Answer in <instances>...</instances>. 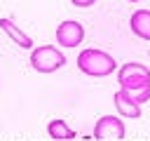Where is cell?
<instances>
[{
    "label": "cell",
    "instance_id": "6da1fadb",
    "mask_svg": "<svg viewBox=\"0 0 150 141\" xmlns=\"http://www.w3.org/2000/svg\"><path fill=\"white\" fill-rule=\"evenodd\" d=\"M77 68H80L84 75H89V78H105V75H110V73L117 68V61H115V56H110L108 52L89 47V49H82V52H80V56H77Z\"/></svg>",
    "mask_w": 150,
    "mask_h": 141
},
{
    "label": "cell",
    "instance_id": "7a4b0ae2",
    "mask_svg": "<svg viewBox=\"0 0 150 141\" xmlns=\"http://www.w3.org/2000/svg\"><path fill=\"white\" fill-rule=\"evenodd\" d=\"M28 63L38 73H54V70L66 66V54L61 49H56L54 45H40V47L30 49Z\"/></svg>",
    "mask_w": 150,
    "mask_h": 141
},
{
    "label": "cell",
    "instance_id": "3957f363",
    "mask_svg": "<svg viewBox=\"0 0 150 141\" xmlns=\"http://www.w3.org/2000/svg\"><path fill=\"white\" fill-rule=\"evenodd\" d=\"M117 82H120V89H127V92H134V89H141L145 85H150V68L143 66V63H124L117 68Z\"/></svg>",
    "mask_w": 150,
    "mask_h": 141
},
{
    "label": "cell",
    "instance_id": "277c9868",
    "mask_svg": "<svg viewBox=\"0 0 150 141\" xmlns=\"http://www.w3.org/2000/svg\"><path fill=\"white\" fill-rule=\"evenodd\" d=\"M91 136L98 139V141H120V139L127 136V127H124V122H122L120 118H115V115H103V118L96 120Z\"/></svg>",
    "mask_w": 150,
    "mask_h": 141
},
{
    "label": "cell",
    "instance_id": "5b68a950",
    "mask_svg": "<svg viewBox=\"0 0 150 141\" xmlns=\"http://www.w3.org/2000/svg\"><path fill=\"white\" fill-rule=\"evenodd\" d=\"M82 40H84V28L80 21L66 19L56 26V42L61 47H77Z\"/></svg>",
    "mask_w": 150,
    "mask_h": 141
},
{
    "label": "cell",
    "instance_id": "8992f818",
    "mask_svg": "<svg viewBox=\"0 0 150 141\" xmlns=\"http://www.w3.org/2000/svg\"><path fill=\"white\" fill-rule=\"evenodd\" d=\"M112 101H115V108H117V113H120V115L131 118V120L141 118V106L129 96V92H127V89H117V92H115V96H112Z\"/></svg>",
    "mask_w": 150,
    "mask_h": 141
},
{
    "label": "cell",
    "instance_id": "52a82bcc",
    "mask_svg": "<svg viewBox=\"0 0 150 141\" xmlns=\"http://www.w3.org/2000/svg\"><path fill=\"white\" fill-rule=\"evenodd\" d=\"M0 28L7 33V38L14 42V45H19L21 49H33V38H28L12 19H0Z\"/></svg>",
    "mask_w": 150,
    "mask_h": 141
},
{
    "label": "cell",
    "instance_id": "ba28073f",
    "mask_svg": "<svg viewBox=\"0 0 150 141\" xmlns=\"http://www.w3.org/2000/svg\"><path fill=\"white\" fill-rule=\"evenodd\" d=\"M129 28L141 40H150V9H136L129 19Z\"/></svg>",
    "mask_w": 150,
    "mask_h": 141
},
{
    "label": "cell",
    "instance_id": "9c48e42d",
    "mask_svg": "<svg viewBox=\"0 0 150 141\" xmlns=\"http://www.w3.org/2000/svg\"><path fill=\"white\" fill-rule=\"evenodd\" d=\"M47 134L52 136V139H56V141H73L77 134H75V129H70L68 127V122L66 120H61V118H56V120H49V125H47Z\"/></svg>",
    "mask_w": 150,
    "mask_h": 141
},
{
    "label": "cell",
    "instance_id": "30bf717a",
    "mask_svg": "<svg viewBox=\"0 0 150 141\" xmlns=\"http://www.w3.org/2000/svg\"><path fill=\"white\" fill-rule=\"evenodd\" d=\"M129 96L141 106V103H145V101H150V85H145V87H141V89H134V92H129Z\"/></svg>",
    "mask_w": 150,
    "mask_h": 141
},
{
    "label": "cell",
    "instance_id": "8fae6325",
    "mask_svg": "<svg viewBox=\"0 0 150 141\" xmlns=\"http://www.w3.org/2000/svg\"><path fill=\"white\" fill-rule=\"evenodd\" d=\"M70 2H73L75 7H82V9H84V7H94V5H96V0H70Z\"/></svg>",
    "mask_w": 150,
    "mask_h": 141
},
{
    "label": "cell",
    "instance_id": "7c38bea8",
    "mask_svg": "<svg viewBox=\"0 0 150 141\" xmlns=\"http://www.w3.org/2000/svg\"><path fill=\"white\" fill-rule=\"evenodd\" d=\"M129 2H138V0H129Z\"/></svg>",
    "mask_w": 150,
    "mask_h": 141
}]
</instances>
